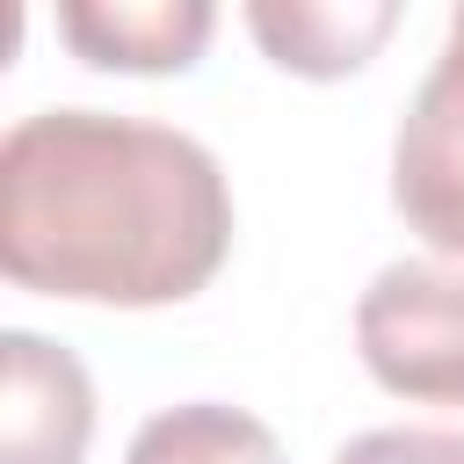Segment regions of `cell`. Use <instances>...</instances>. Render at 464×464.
Segmentation results:
<instances>
[{
	"label": "cell",
	"mask_w": 464,
	"mask_h": 464,
	"mask_svg": "<svg viewBox=\"0 0 464 464\" xmlns=\"http://www.w3.org/2000/svg\"><path fill=\"white\" fill-rule=\"evenodd\" d=\"M232 246L218 160L167 123L36 109L0 145V268L44 297L174 304Z\"/></svg>",
	"instance_id": "1"
},
{
	"label": "cell",
	"mask_w": 464,
	"mask_h": 464,
	"mask_svg": "<svg viewBox=\"0 0 464 464\" xmlns=\"http://www.w3.org/2000/svg\"><path fill=\"white\" fill-rule=\"evenodd\" d=\"M355 348L399 399L464 406V268L392 261L355 304Z\"/></svg>",
	"instance_id": "2"
},
{
	"label": "cell",
	"mask_w": 464,
	"mask_h": 464,
	"mask_svg": "<svg viewBox=\"0 0 464 464\" xmlns=\"http://www.w3.org/2000/svg\"><path fill=\"white\" fill-rule=\"evenodd\" d=\"M392 203L428 246L464 254V22L457 14H450V44H442L435 72L420 80V94L399 116Z\"/></svg>",
	"instance_id": "3"
},
{
	"label": "cell",
	"mask_w": 464,
	"mask_h": 464,
	"mask_svg": "<svg viewBox=\"0 0 464 464\" xmlns=\"http://www.w3.org/2000/svg\"><path fill=\"white\" fill-rule=\"evenodd\" d=\"M7 384H0V464H80L94 435V384L72 348L44 334H7Z\"/></svg>",
	"instance_id": "4"
},
{
	"label": "cell",
	"mask_w": 464,
	"mask_h": 464,
	"mask_svg": "<svg viewBox=\"0 0 464 464\" xmlns=\"http://www.w3.org/2000/svg\"><path fill=\"white\" fill-rule=\"evenodd\" d=\"M210 0H65L58 36L109 72H181L210 44Z\"/></svg>",
	"instance_id": "5"
},
{
	"label": "cell",
	"mask_w": 464,
	"mask_h": 464,
	"mask_svg": "<svg viewBox=\"0 0 464 464\" xmlns=\"http://www.w3.org/2000/svg\"><path fill=\"white\" fill-rule=\"evenodd\" d=\"M399 7L392 0H370V7H319V0H261L246 7V29L268 44L276 65L290 72H312V80H334V72H355L384 36H392Z\"/></svg>",
	"instance_id": "6"
},
{
	"label": "cell",
	"mask_w": 464,
	"mask_h": 464,
	"mask_svg": "<svg viewBox=\"0 0 464 464\" xmlns=\"http://www.w3.org/2000/svg\"><path fill=\"white\" fill-rule=\"evenodd\" d=\"M123 464H283V450L254 413L218 406V399H188V406L152 413L130 435Z\"/></svg>",
	"instance_id": "7"
},
{
	"label": "cell",
	"mask_w": 464,
	"mask_h": 464,
	"mask_svg": "<svg viewBox=\"0 0 464 464\" xmlns=\"http://www.w3.org/2000/svg\"><path fill=\"white\" fill-rule=\"evenodd\" d=\"M334 464H464V435L457 428H370Z\"/></svg>",
	"instance_id": "8"
}]
</instances>
